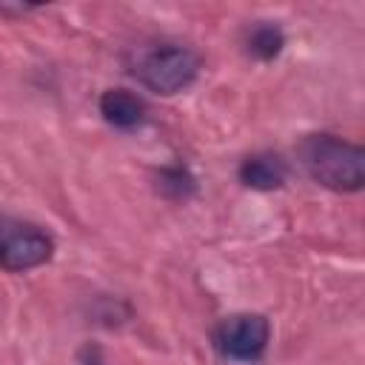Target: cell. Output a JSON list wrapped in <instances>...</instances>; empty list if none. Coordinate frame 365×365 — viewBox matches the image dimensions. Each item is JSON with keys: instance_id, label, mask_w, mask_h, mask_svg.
Masks as SVG:
<instances>
[{"instance_id": "cell-1", "label": "cell", "mask_w": 365, "mask_h": 365, "mask_svg": "<svg viewBox=\"0 0 365 365\" xmlns=\"http://www.w3.org/2000/svg\"><path fill=\"white\" fill-rule=\"evenodd\" d=\"M297 154L314 182L331 191L365 188V145L348 143L334 134H308L299 143Z\"/></svg>"}, {"instance_id": "cell-2", "label": "cell", "mask_w": 365, "mask_h": 365, "mask_svg": "<svg viewBox=\"0 0 365 365\" xmlns=\"http://www.w3.org/2000/svg\"><path fill=\"white\" fill-rule=\"evenodd\" d=\"M131 71L145 88L157 94H177L197 80L200 54L180 43H154L137 48Z\"/></svg>"}, {"instance_id": "cell-3", "label": "cell", "mask_w": 365, "mask_h": 365, "mask_svg": "<svg viewBox=\"0 0 365 365\" xmlns=\"http://www.w3.org/2000/svg\"><path fill=\"white\" fill-rule=\"evenodd\" d=\"M271 339V325L262 314H234L217 325V348L231 359L262 356Z\"/></svg>"}, {"instance_id": "cell-4", "label": "cell", "mask_w": 365, "mask_h": 365, "mask_svg": "<svg viewBox=\"0 0 365 365\" xmlns=\"http://www.w3.org/2000/svg\"><path fill=\"white\" fill-rule=\"evenodd\" d=\"M54 254V240L37 225H9L0 242V262L6 271H29L48 262Z\"/></svg>"}, {"instance_id": "cell-5", "label": "cell", "mask_w": 365, "mask_h": 365, "mask_svg": "<svg viewBox=\"0 0 365 365\" xmlns=\"http://www.w3.org/2000/svg\"><path fill=\"white\" fill-rule=\"evenodd\" d=\"M285 177H288V165L279 154H254V157L242 160V165H240L242 185L257 188V191L279 188L285 182Z\"/></svg>"}, {"instance_id": "cell-6", "label": "cell", "mask_w": 365, "mask_h": 365, "mask_svg": "<svg viewBox=\"0 0 365 365\" xmlns=\"http://www.w3.org/2000/svg\"><path fill=\"white\" fill-rule=\"evenodd\" d=\"M100 114L117 128H134L145 117V103L125 88H108L100 97Z\"/></svg>"}, {"instance_id": "cell-7", "label": "cell", "mask_w": 365, "mask_h": 365, "mask_svg": "<svg viewBox=\"0 0 365 365\" xmlns=\"http://www.w3.org/2000/svg\"><path fill=\"white\" fill-rule=\"evenodd\" d=\"M282 43H285L282 31H279L277 26H271V23L254 26V31L248 34V51H251L254 57H259V60L277 57V54L282 51Z\"/></svg>"}]
</instances>
